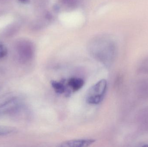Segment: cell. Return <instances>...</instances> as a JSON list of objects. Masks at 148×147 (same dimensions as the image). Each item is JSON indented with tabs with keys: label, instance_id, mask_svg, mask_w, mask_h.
I'll list each match as a JSON object with an SVG mask.
<instances>
[{
	"label": "cell",
	"instance_id": "5b68a950",
	"mask_svg": "<svg viewBox=\"0 0 148 147\" xmlns=\"http://www.w3.org/2000/svg\"><path fill=\"white\" fill-rule=\"evenodd\" d=\"M67 84L73 92H75L82 88L84 82L83 79L80 78L73 77L68 80Z\"/></svg>",
	"mask_w": 148,
	"mask_h": 147
},
{
	"label": "cell",
	"instance_id": "30bf717a",
	"mask_svg": "<svg viewBox=\"0 0 148 147\" xmlns=\"http://www.w3.org/2000/svg\"><path fill=\"white\" fill-rule=\"evenodd\" d=\"M18 1H20L22 3H26L27 1V0H18Z\"/></svg>",
	"mask_w": 148,
	"mask_h": 147
},
{
	"label": "cell",
	"instance_id": "6da1fadb",
	"mask_svg": "<svg viewBox=\"0 0 148 147\" xmlns=\"http://www.w3.org/2000/svg\"><path fill=\"white\" fill-rule=\"evenodd\" d=\"M22 102L15 96L9 94L0 97V117L5 115H15L22 109Z\"/></svg>",
	"mask_w": 148,
	"mask_h": 147
},
{
	"label": "cell",
	"instance_id": "277c9868",
	"mask_svg": "<svg viewBox=\"0 0 148 147\" xmlns=\"http://www.w3.org/2000/svg\"><path fill=\"white\" fill-rule=\"evenodd\" d=\"M19 61L22 64H26L33 58V51L29 47L21 46L18 49Z\"/></svg>",
	"mask_w": 148,
	"mask_h": 147
},
{
	"label": "cell",
	"instance_id": "7a4b0ae2",
	"mask_svg": "<svg viewBox=\"0 0 148 147\" xmlns=\"http://www.w3.org/2000/svg\"><path fill=\"white\" fill-rule=\"evenodd\" d=\"M107 89V81L101 79L92 85L86 94V102L89 104L97 105L102 101Z\"/></svg>",
	"mask_w": 148,
	"mask_h": 147
},
{
	"label": "cell",
	"instance_id": "9c48e42d",
	"mask_svg": "<svg viewBox=\"0 0 148 147\" xmlns=\"http://www.w3.org/2000/svg\"><path fill=\"white\" fill-rule=\"evenodd\" d=\"M8 54V50L5 45L0 43V59L3 58Z\"/></svg>",
	"mask_w": 148,
	"mask_h": 147
},
{
	"label": "cell",
	"instance_id": "3957f363",
	"mask_svg": "<svg viewBox=\"0 0 148 147\" xmlns=\"http://www.w3.org/2000/svg\"><path fill=\"white\" fill-rule=\"evenodd\" d=\"M96 140L92 139H76L63 142L58 146L61 147H88L95 142Z\"/></svg>",
	"mask_w": 148,
	"mask_h": 147
},
{
	"label": "cell",
	"instance_id": "ba28073f",
	"mask_svg": "<svg viewBox=\"0 0 148 147\" xmlns=\"http://www.w3.org/2000/svg\"><path fill=\"white\" fill-rule=\"evenodd\" d=\"M78 16L75 15H70L69 16H67V17H66L64 18L65 19V22L69 23V24H73L76 22L77 21Z\"/></svg>",
	"mask_w": 148,
	"mask_h": 147
},
{
	"label": "cell",
	"instance_id": "8992f818",
	"mask_svg": "<svg viewBox=\"0 0 148 147\" xmlns=\"http://www.w3.org/2000/svg\"><path fill=\"white\" fill-rule=\"evenodd\" d=\"M51 85L55 91L58 94H66L67 96L70 94V91L62 82L53 81L51 82Z\"/></svg>",
	"mask_w": 148,
	"mask_h": 147
},
{
	"label": "cell",
	"instance_id": "52a82bcc",
	"mask_svg": "<svg viewBox=\"0 0 148 147\" xmlns=\"http://www.w3.org/2000/svg\"><path fill=\"white\" fill-rule=\"evenodd\" d=\"M16 131V129L13 127L0 125V137L15 133Z\"/></svg>",
	"mask_w": 148,
	"mask_h": 147
}]
</instances>
